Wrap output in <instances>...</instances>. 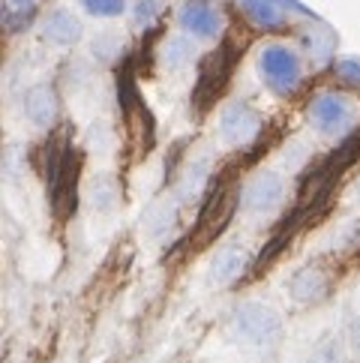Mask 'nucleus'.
I'll return each mask as SVG.
<instances>
[{"mask_svg": "<svg viewBox=\"0 0 360 363\" xmlns=\"http://www.w3.org/2000/svg\"><path fill=\"white\" fill-rule=\"evenodd\" d=\"M303 45L313 51V57L315 60H327L330 57V51L333 45H337V40H333V33L330 30H321V33H303Z\"/></svg>", "mask_w": 360, "mask_h": 363, "instance_id": "ddd939ff", "label": "nucleus"}, {"mask_svg": "<svg viewBox=\"0 0 360 363\" xmlns=\"http://www.w3.org/2000/svg\"><path fill=\"white\" fill-rule=\"evenodd\" d=\"M162 6H165V0H138V4H135V12H133V16H135V24H138V28H147V24L162 12Z\"/></svg>", "mask_w": 360, "mask_h": 363, "instance_id": "f3484780", "label": "nucleus"}, {"mask_svg": "<svg viewBox=\"0 0 360 363\" xmlns=\"http://www.w3.org/2000/svg\"><path fill=\"white\" fill-rule=\"evenodd\" d=\"M349 342H351V348H354V354L360 357V315L351 321V330H349Z\"/></svg>", "mask_w": 360, "mask_h": 363, "instance_id": "a211bd4d", "label": "nucleus"}, {"mask_svg": "<svg viewBox=\"0 0 360 363\" xmlns=\"http://www.w3.org/2000/svg\"><path fill=\"white\" fill-rule=\"evenodd\" d=\"M243 12L249 16L252 24H259L264 30H282L286 28V9L279 6V0H240Z\"/></svg>", "mask_w": 360, "mask_h": 363, "instance_id": "9b49d317", "label": "nucleus"}, {"mask_svg": "<svg viewBox=\"0 0 360 363\" xmlns=\"http://www.w3.org/2000/svg\"><path fill=\"white\" fill-rule=\"evenodd\" d=\"M12 4H18V6H28V4H33V0H12Z\"/></svg>", "mask_w": 360, "mask_h": 363, "instance_id": "6ab92c4d", "label": "nucleus"}, {"mask_svg": "<svg viewBox=\"0 0 360 363\" xmlns=\"http://www.w3.org/2000/svg\"><path fill=\"white\" fill-rule=\"evenodd\" d=\"M330 285H333V279H330V274L325 267L306 264L288 279V294H291L294 303L313 306V303H321L330 294Z\"/></svg>", "mask_w": 360, "mask_h": 363, "instance_id": "6e6552de", "label": "nucleus"}, {"mask_svg": "<svg viewBox=\"0 0 360 363\" xmlns=\"http://www.w3.org/2000/svg\"><path fill=\"white\" fill-rule=\"evenodd\" d=\"M0 18H4V9H0Z\"/></svg>", "mask_w": 360, "mask_h": 363, "instance_id": "412c9836", "label": "nucleus"}, {"mask_svg": "<svg viewBox=\"0 0 360 363\" xmlns=\"http://www.w3.org/2000/svg\"><path fill=\"white\" fill-rule=\"evenodd\" d=\"M310 123L321 135H342L357 121V106L342 94H318L310 102Z\"/></svg>", "mask_w": 360, "mask_h": 363, "instance_id": "7ed1b4c3", "label": "nucleus"}, {"mask_svg": "<svg viewBox=\"0 0 360 363\" xmlns=\"http://www.w3.org/2000/svg\"><path fill=\"white\" fill-rule=\"evenodd\" d=\"M84 12H90V16L96 18H118L123 16L126 9V0H81Z\"/></svg>", "mask_w": 360, "mask_h": 363, "instance_id": "f8f14e48", "label": "nucleus"}, {"mask_svg": "<svg viewBox=\"0 0 360 363\" xmlns=\"http://www.w3.org/2000/svg\"><path fill=\"white\" fill-rule=\"evenodd\" d=\"M231 328H235V336L249 345V348H274L282 336V318L276 309H270L264 303H240L231 315Z\"/></svg>", "mask_w": 360, "mask_h": 363, "instance_id": "f257e3e1", "label": "nucleus"}, {"mask_svg": "<svg viewBox=\"0 0 360 363\" xmlns=\"http://www.w3.org/2000/svg\"><path fill=\"white\" fill-rule=\"evenodd\" d=\"M357 199H360V180H357Z\"/></svg>", "mask_w": 360, "mask_h": 363, "instance_id": "aec40b11", "label": "nucleus"}, {"mask_svg": "<svg viewBox=\"0 0 360 363\" xmlns=\"http://www.w3.org/2000/svg\"><path fill=\"white\" fill-rule=\"evenodd\" d=\"M192 55H196V48H192L186 40H171L169 48H165V63H169L171 69H180L192 60Z\"/></svg>", "mask_w": 360, "mask_h": 363, "instance_id": "4468645a", "label": "nucleus"}, {"mask_svg": "<svg viewBox=\"0 0 360 363\" xmlns=\"http://www.w3.org/2000/svg\"><path fill=\"white\" fill-rule=\"evenodd\" d=\"M249 264H252V250L247 243H240V240L225 243V246H220V252H216L210 262V282L213 285L237 282L249 270Z\"/></svg>", "mask_w": 360, "mask_h": 363, "instance_id": "0eeeda50", "label": "nucleus"}, {"mask_svg": "<svg viewBox=\"0 0 360 363\" xmlns=\"http://www.w3.org/2000/svg\"><path fill=\"white\" fill-rule=\"evenodd\" d=\"M259 75L274 94L288 96L303 82V60L294 48L282 43H270L259 51Z\"/></svg>", "mask_w": 360, "mask_h": 363, "instance_id": "f03ea898", "label": "nucleus"}, {"mask_svg": "<svg viewBox=\"0 0 360 363\" xmlns=\"http://www.w3.org/2000/svg\"><path fill=\"white\" fill-rule=\"evenodd\" d=\"M261 133V114L249 102H228L220 114V138L231 147H243Z\"/></svg>", "mask_w": 360, "mask_h": 363, "instance_id": "20e7f679", "label": "nucleus"}, {"mask_svg": "<svg viewBox=\"0 0 360 363\" xmlns=\"http://www.w3.org/2000/svg\"><path fill=\"white\" fill-rule=\"evenodd\" d=\"M24 114L40 129H48L57 121V94L51 84H33L24 96Z\"/></svg>", "mask_w": 360, "mask_h": 363, "instance_id": "1a4fd4ad", "label": "nucleus"}, {"mask_svg": "<svg viewBox=\"0 0 360 363\" xmlns=\"http://www.w3.org/2000/svg\"><path fill=\"white\" fill-rule=\"evenodd\" d=\"M333 72L339 75V82H342V84L360 87V60H354V57H342V60L333 63Z\"/></svg>", "mask_w": 360, "mask_h": 363, "instance_id": "dca6fc26", "label": "nucleus"}, {"mask_svg": "<svg viewBox=\"0 0 360 363\" xmlns=\"http://www.w3.org/2000/svg\"><path fill=\"white\" fill-rule=\"evenodd\" d=\"M180 28H184L189 36L196 40H216L223 30V12L216 9L210 0H186L180 6Z\"/></svg>", "mask_w": 360, "mask_h": 363, "instance_id": "423d86ee", "label": "nucleus"}, {"mask_svg": "<svg viewBox=\"0 0 360 363\" xmlns=\"http://www.w3.org/2000/svg\"><path fill=\"white\" fill-rule=\"evenodd\" d=\"M306 363H345L342 360V342L339 340H325L310 357H306Z\"/></svg>", "mask_w": 360, "mask_h": 363, "instance_id": "2eb2a0df", "label": "nucleus"}, {"mask_svg": "<svg viewBox=\"0 0 360 363\" xmlns=\"http://www.w3.org/2000/svg\"><path fill=\"white\" fill-rule=\"evenodd\" d=\"M286 201V177L279 172L255 174L243 189V211L247 213H270Z\"/></svg>", "mask_w": 360, "mask_h": 363, "instance_id": "39448f33", "label": "nucleus"}, {"mask_svg": "<svg viewBox=\"0 0 360 363\" xmlns=\"http://www.w3.org/2000/svg\"><path fill=\"white\" fill-rule=\"evenodd\" d=\"M43 36L55 45H75L81 40V21L69 9H55L43 21Z\"/></svg>", "mask_w": 360, "mask_h": 363, "instance_id": "9d476101", "label": "nucleus"}]
</instances>
